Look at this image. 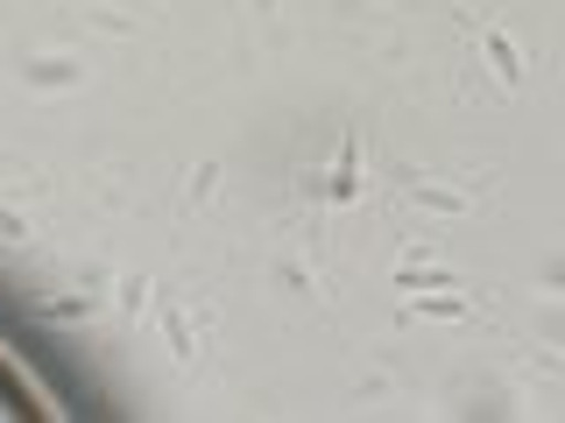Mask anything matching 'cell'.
<instances>
[{
	"label": "cell",
	"mask_w": 565,
	"mask_h": 423,
	"mask_svg": "<svg viewBox=\"0 0 565 423\" xmlns=\"http://www.w3.org/2000/svg\"><path fill=\"white\" fill-rule=\"evenodd\" d=\"M78 78H85V70L71 64V57H29L22 64V85H29V93H78Z\"/></svg>",
	"instance_id": "obj_5"
},
{
	"label": "cell",
	"mask_w": 565,
	"mask_h": 423,
	"mask_svg": "<svg viewBox=\"0 0 565 423\" xmlns=\"http://www.w3.org/2000/svg\"><path fill=\"white\" fill-rule=\"evenodd\" d=\"M276 282H282V290H318V282H311V269H305V261H276Z\"/></svg>",
	"instance_id": "obj_8"
},
{
	"label": "cell",
	"mask_w": 565,
	"mask_h": 423,
	"mask_svg": "<svg viewBox=\"0 0 565 423\" xmlns=\"http://www.w3.org/2000/svg\"><path fill=\"white\" fill-rule=\"evenodd\" d=\"M156 325H163V339H170L177 360H184V367H199L205 339H199V325L184 317V304H177V290H156Z\"/></svg>",
	"instance_id": "obj_2"
},
{
	"label": "cell",
	"mask_w": 565,
	"mask_h": 423,
	"mask_svg": "<svg viewBox=\"0 0 565 423\" xmlns=\"http://www.w3.org/2000/svg\"><path fill=\"white\" fill-rule=\"evenodd\" d=\"M446 282H452V269H431V261H424V247L396 269V290H403V296H411V290H446Z\"/></svg>",
	"instance_id": "obj_6"
},
{
	"label": "cell",
	"mask_w": 565,
	"mask_h": 423,
	"mask_svg": "<svg viewBox=\"0 0 565 423\" xmlns=\"http://www.w3.org/2000/svg\"><path fill=\"white\" fill-rule=\"evenodd\" d=\"M0 240H8V247H22V240H29V219H22V212L0 205Z\"/></svg>",
	"instance_id": "obj_9"
},
{
	"label": "cell",
	"mask_w": 565,
	"mask_h": 423,
	"mask_svg": "<svg viewBox=\"0 0 565 423\" xmlns=\"http://www.w3.org/2000/svg\"><path fill=\"white\" fill-rule=\"evenodd\" d=\"M411 205H417V212H438V219H459V212H467V191H446V184H411Z\"/></svg>",
	"instance_id": "obj_7"
},
{
	"label": "cell",
	"mask_w": 565,
	"mask_h": 423,
	"mask_svg": "<svg viewBox=\"0 0 565 423\" xmlns=\"http://www.w3.org/2000/svg\"><path fill=\"white\" fill-rule=\"evenodd\" d=\"M467 311H473V304L452 290V282H446V290H411V304H403V317H411V325H459Z\"/></svg>",
	"instance_id": "obj_3"
},
{
	"label": "cell",
	"mask_w": 565,
	"mask_h": 423,
	"mask_svg": "<svg viewBox=\"0 0 565 423\" xmlns=\"http://www.w3.org/2000/svg\"><path fill=\"white\" fill-rule=\"evenodd\" d=\"M473 50H481V70L502 85V93H516V85H523V50L509 43V29H481V35H473Z\"/></svg>",
	"instance_id": "obj_1"
},
{
	"label": "cell",
	"mask_w": 565,
	"mask_h": 423,
	"mask_svg": "<svg viewBox=\"0 0 565 423\" xmlns=\"http://www.w3.org/2000/svg\"><path fill=\"white\" fill-rule=\"evenodd\" d=\"M326 198L332 205H353V198H361V134L340 141V163L326 170Z\"/></svg>",
	"instance_id": "obj_4"
},
{
	"label": "cell",
	"mask_w": 565,
	"mask_h": 423,
	"mask_svg": "<svg viewBox=\"0 0 565 423\" xmlns=\"http://www.w3.org/2000/svg\"><path fill=\"white\" fill-rule=\"evenodd\" d=\"M212 176H220V170H212V163H199V170H191V205H199L205 191H212Z\"/></svg>",
	"instance_id": "obj_10"
}]
</instances>
